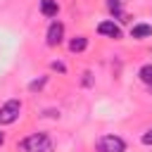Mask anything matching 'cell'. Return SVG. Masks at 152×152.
<instances>
[{
    "instance_id": "obj_1",
    "label": "cell",
    "mask_w": 152,
    "mask_h": 152,
    "mask_svg": "<svg viewBox=\"0 0 152 152\" xmlns=\"http://www.w3.org/2000/svg\"><path fill=\"white\" fill-rule=\"evenodd\" d=\"M19 150L21 152H50L52 140L48 133H31L24 140H19Z\"/></svg>"
},
{
    "instance_id": "obj_2",
    "label": "cell",
    "mask_w": 152,
    "mask_h": 152,
    "mask_svg": "<svg viewBox=\"0 0 152 152\" xmlns=\"http://www.w3.org/2000/svg\"><path fill=\"white\" fill-rule=\"evenodd\" d=\"M95 147L97 152H126V140L109 133V135H100L95 140Z\"/></svg>"
},
{
    "instance_id": "obj_3",
    "label": "cell",
    "mask_w": 152,
    "mask_h": 152,
    "mask_svg": "<svg viewBox=\"0 0 152 152\" xmlns=\"http://www.w3.org/2000/svg\"><path fill=\"white\" fill-rule=\"evenodd\" d=\"M21 114V102L19 100H7L2 107H0V126H7V124H14Z\"/></svg>"
},
{
    "instance_id": "obj_4",
    "label": "cell",
    "mask_w": 152,
    "mask_h": 152,
    "mask_svg": "<svg viewBox=\"0 0 152 152\" xmlns=\"http://www.w3.org/2000/svg\"><path fill=\"white\" fill-rule=\"evenodd\" d=\"M62 40H64V24H62V21H52V24L48 26L45 43H48L50 48H57V45H62Z\"/></svg>"
},
{
    "instance_id": "obj_5",
    "label": "cell",
    "mask_w": 152,
    "mask_h": 152,
    "mask_svg": "<svg viewBox=\"0 0 152 152\" xmlns=\"http://www.w3.org/2000/svg\"><path fill=\"white\" fill-rule=\"evenodd\" d=\"M97 33H100V36H107V38H114V40H119V38H121V26H119V24H114V19H109V21H100V24H97Z\"/></svg>"
},
{
    "instance_id": "obj_6",
    "label": "cell",
    "mask_w": 152,
    "mask_h": 152,
    "mask_svg": "<svg viewBox=\"0 0 152 152\" xmlns=\"http://www.w3.org/2000/svg\"><path fill=\"white\" fill-rule=\"evenodd\" d=\"M107 10H109V14H114V19L126 21V17H124V0H107Z\"/></svg>"
},
{
    "instance_id": "obj_7",
    "label": "cell",
    "mask_w": 152,
    "mask_h": 152,
    "mask_svg": "<svg viewBox=\"0 0 152 152\" xmlns=\"http://www.w3.org/2000/svg\"><path fill=\"white\" fill-rule=\"evenodd\" d=\"M152 36V26H147V24H135L133 28H131V38H150Z\"/></svg>"
},
{
    "instance_id": "obj_8",
    "label": "cell",
    "mask_w": 152,
    "mask_h": 152,
    "mask_svg": "<svg viewBox=\"0 0 152 152\" xmlns=\"http://www.w3.org/2000/svg\"><path fill=\"white\" fill-rule=\"evenodd\" d=\"M40 12L45 17H57V12H59L57 0H40Z\"/></svg>"
},
{
    "instance_id": "obj_9",
    "label": "cell",
    "mask_w": 152,
    "mask_h": 152,
    "mask_svg": "<svg viewBox=\"0 0 152 152\" xmlns=\"http://www.w3.org/2000/svg\"><path fill=\"white\" fill-rule=\"evenodd\" d=\"M86 48H88V38L86 36H76V38L69 40V50L71 52H83Z\"/></svg>"
},
{
    "instance_id": "obj_10",
    "label": "cell",
    "mask_w": 152,
    "mask_h": 152,
    "mask_svg": "<svg viewBox=\"0 0 152 152\" xmlns=\"http://www.w3.org/2000/svg\"><path fill=\"white\" fill-rule=\"evenodd\" d=\"M138 76H140V81H142V83L150 88V86H152V64H145V66H140Z\"/></svg>"
},
{
    "instance_id": "obj_11",
    "label": "cell",
    "mask_w": 152,
    "mask_h": 152,
    "mask_svg": "<svg viewBox=\"0 0 152 152\" xmlns=\"http://www.w3.org/2000/svg\"><path fill=\"white\" fill-rule=\"evenodd\" d=\"M45 83H48V76H43V78H38V81H31V83H28V90H33V93H36V90H40Z\"/></svg>"
},
{
    "instance_id": "obj_12",
    "label": "cell",
    "mask_w": 152,
    "mask_h": 152,
    "mask_svg": "<svg viewBox=\"0 0 152 152\" xmlns=\"http://www.w3.org/2000/svg\"><path fill=\"white\" fill-rule=\"evenodd\" d=\"M140 140H142V145H152V128H147V131L142 133Z\"/></svg>"
},
{
    "instance_id": "obj_13",
    "label": "cell",
    "mask_w": 152,
    "mask_h": 152,
    "mask_svg": "<svg viewBox=\"0 0 152 152\" xmlns=\"http://www.w3.org/2000/svg\"><path fill=\"white\" fill-rule=\"evenodd\" d=\"M52 69H55V71H59V74H64V71H66V66H64L62 62H52Z\"/></svg>"
},
{
    "instance_id": "obj_14",
    "label": "cell",
    "mask_w": 152,
    "mask_h": 152,
    "mask_svg": "<svg viewBox=\"0 0 152 152\" xmlns=\"http://www.w3.org/2000/svg\"><path fill=\"white\" fill-rule=\"evenodd\" d=\"M2 145H5V133L0 131V147H2Z\"/></svg>"
},
{
    "instance_id": "obj_15",
    "label": "cell",
    "mask_w": 152,
    "mask_h": 152,
    "mask_svg": "<svg viewBox=\"0 0 152 152\" xmlns=\"http://www.w3.org/2000/svg\"><path fill=\"white\" fill-rule=\"evenodd\" d=\"M150 93H152V86H150Z\"/></svg>"
}]
</instances>
